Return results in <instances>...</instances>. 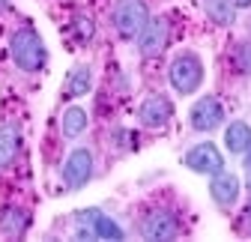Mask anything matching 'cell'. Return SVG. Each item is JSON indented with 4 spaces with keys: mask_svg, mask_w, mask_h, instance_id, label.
<instances>
[{
    "mask_svg": "<svg viewBox=\"0 0 251 242\" xmlns=\"http://www.w3.org/2000/svg\"><path fill=\"white\" fill-rule=\"evenodd\" d=\"M9 54H12L15 66H18L21 72H42L45 63H48L45 42H42V36H39L30 24H21L15 33H12Z\"/></svg>",
    "mask_w": 251,
    "mask_h": 242,
    "instance_id": "cell-1",
    "label": "cell"
},
{
    "mask_svg": "<svg viewBox=\"0 0 251 242\" xmlns=\"http://www.w3.org/2000/svg\"><path fill=\"white\" fill-rule=\"evenodd\" d=\"M150 21V9H147V0H117L114 9H111V27L123 39H132L138 36L141 30Z\"/></svg>",
    "mask_w": 251,
    "mask_h": 242,
    "instance_id": "cell-2",
    "label": "cell"
},
{
    "mask_svg": "<svg viewBox=\"0 0 251 242\" xmlns=\"http://www.w3.org/2000/svg\"><path fill=\"white\" fill-rule=\"evenodd\" d=\"M171 84L176 93L182 96H192L195 90L203 84V63H201V57L195 51H182L174 57V63H171Z\"/></svg>",
    "mask_w": 251,
    "mask_h": 242,
    "instance_id": "cell-3",
    "label": "cell"
},
{
    "mask_svg": "<svg viewBox=\"0 0 251 242\" xmlns=\"http://www.w3.org/2000/svg\"><path fill=\"white\" fill-rule=\"evenodd\" d=\"M138 230H141L144 239H176L182 233V221H179V216L174 213V209L155 206L141 218Z\"/></svg>",
    "mask_w": 251,
    "mask_h": 242,
    "instance_id": "cell-4",
    "label": "cell"
},
{
    "mask_svg": "<svg viewBox=\"0 0 251 242\" xmlns=\"http://www.w3.org/2000/svg\"><path fill=\"white\" fill-rule=\"evenodd\" d=\"M78 236L81 239H123L126 233L111 216L99 213V209H81L78 213Z\"/></svg>",
    "mask_w": 251,
    "mask_h": 242,
    "instance_id": "cell-5",
    "label": "cell"
},
{
    "mask_svg": "<svg viewBox=\"0 0 251 242\" xmlns=\"http://www.w3.org/2000/svg\"><path fill=\"white\" fill-rule=\"evenodd\" d=\"M168 39H171V21L162 15V18H150L147 27L138 33V54L144 60H152L159 57L165 48H168Z\"/></svg>",
    "mask_w": 251,
    "mask_h": 242,
    "instance_id": "cell-6",
    "label": "cell"
},
{
    "mask_svg": "<svg viewBox=\"0 0 251 242\" xmlns=\"http://www.w3.org/2000/svg\"><path fill=\"white\" fill-rule=\"evenodd\" d=\"M171 120H174V105H171V99L162 96V93L147 96V99L141 102V108H138V123H141L144 129L159 132V129H165V126L171 123Z\"/></svg>",
    "mask_w": 251,
    "mask_h": 242,
    "instance_id": "cell-7",
    "label": "cell"
},
{
    "mask_svg": "<svg viewBox=\"0 0 251 242\" xmlns=\"http://www.w3.org/2000/svg\"><path fill=\"white\" fill-rule=\"evenodd\" d=\"M90 179H93V153L87 146H78L63 165V183H66V189L75 192V189H84Z\"/></svg>",
    "mask_w": 251,
    "mask_h": 242,
    "instance_id": "cell-8",
    "label": "cell"
},
{
    "mask_svg": "<svg viewBox=\"0 0 251 242\" xmlns=\"http://www.w3.org/2000/svg\"><path fill=\"white\" fill-rule=\"evenodd\" d=\"M225 120V108L222 102H218L215 96H203L192 105V111H188V126H192L195 132H212L222 126Z\"/></svg>",
    "mask_w": 251,
    "mask_h": 242,
    "instance_id": "cell-9",
    "label": "cell"
},
{
    "mask_svg": "<svg viewBox=\"0 0 251 242\" xmlns=\"http://www.w3.org/2000/svg\"><path fill=\"white\" fill-rule=\"evenodd\" d=\"M182 162H185V168H192L195 173H209V176H215V173H222V170H225V159H222V153H218V146L209 144V141L195 144V146L185 153Z\"/></svg>",
    "mask_w": 251,
    "mask_h": 242,
    "instance_id": "cell-10",
    "label": "cell"
},
{
    "mask_svg": "<svg viewBox=\"0 0 251 242\" xmlns=\"http://www.w3.org/2000/svg\"><path fill=\"white\" fill-rule=\"evenodd\" d=\"M209 197L215 200V206L230 209V206L239 200V179H236L233 173H227V170L215 173L212 183H209Z\"/></svg>",
    "mask_w": 251,
    "mask_h": 242,
    "instance_id": "cell-11",
    "label": "cell"
},
{
    "mask_svg": "<svg viewBox=\"0 0 251 242\" xmlns=\"http://www.w3.org/2000/svg\"><path fill=\"white\" fill-rule=\"evenodd\" d=\"M90 87H93V69H90L87 63H81V66H75V69L66 75V81H63V90H60V96L69 102V99L87 96V93H90Z\"/></svg>",
    "mask_w": 251,
    "mask_h": 242,
    "instance_id": "cell-12",
    "label": "cell"
},
{
    "mask_svg": "<svg viewBox=\"0 0 251 242\" xmlns=\"http://www.w3.org/2000/svg\"><path fill=\"white\" fill-rule=\"evenodd\" d=\"M21 149V129L15 123L0 126V168H9Z\"/></svg>",
    "mask_w": 251,
    "mask_h": 242,
    "instance_id": "cell-13",
    "label": "cell"
},
{
    "mask_svg": "<svg viewBox=\"0 0 251 242\" xmlns=\"http://www.w3.org/2000/svg\"><path fill=\"white\" fill-rule=\"evenodd\" d=\"M225 144L233 156H242L251 149V126L245 120H233V123L225 129Z\"/></svg>",
    "mask_w": 251,
    "mask_h": 242,
    "instance_id": "cell-14",
    "label": "cell"
},
{
    "mask_svg": "<svg viewBox=\"0 0 251 242\" xmlns=\"http://www.w3.org/2000/svg\"><path fill=\"white\" fill-rule=\"evenodd\" d=\"M27 227H30L27 209H21V206H6L3 213H0V233H6V236H21V233H27Z\"/></svg>",
    "mask_w": 251,
    "mask_h": 242,
    "instance_id": "cell-15",
    "label": "cell"
},
{
    "mask_svg": "<svg viewBox=\"0 0 251 242\" xmlns=\"http://www.w3.org/2000/svg\"><path fill=\"white\" fill-rule=\"evenodd\" d=\"M203 12L212 24L218 27H230L236 21V6L233 0H203Z\"/></svg>",
    "mask_w": 251,
    "mask_h": 242,
    "instance_id": "cell-16",
    "label": "cell"
},
{
    "mask_svg": "<svg viewBox=\"0 0 251 242\" xmlns=\"http://www.w3.org/2000/svg\"><path fill=\"white\" fill-rule=\"evenodd\" d=\"M60 129H63V135H66V138H78L87 129V111L78 108V105L66 108V111H63V120H60Z\"/></svg>",
    "mask_w": 251,
    "mask_h": 242,
    "instance_id": "cell-17",
    "label": "cell"
},
{
    "mask_svg": "<svg viewBox=\"0 0 251 242\" xmlns=\"http://www.w3.org/2000/svg\"><path fill=\"white\" fill-rule=\"evenodd\" d=\"M230 66L239 75H251V42H239L230 51Z\"/></svg>",
    "mask_w": 251,
    "mask_h": 242,
    "instance_id": "cell-18",
    "label": "cell"
},
{
    "mask_svg": "<svg viewBox=\"0 0 251 242\" xmlns=\"http://www.w3.org/2000/svg\"><path fill=\"white\" fill-rule=\"evenodd\" d=\"M69 36H72L75 45H87L93 36H96V27H93L90 18H75V21L69 24Z\"/></svg>",
    "mask_w": 251,
    "mask_h": 242,
    "instance_id": "cell-19",
    "label": "cell"
},
{
    "mask_svg": "<svg viewBox=\"0 0 251 242\" xmlns=\"http://www.w3.org/2000/svg\"><path fill=\"white\" fill-rule=\"evenodd\" d=\"M242 230H251V206L242 213Z\"/></svg>",
    "mask_w": 251,
    "mask_h": 242,
    "instance_id": "cell-20",
    "label": "cell"
},
{
    "mask_svg": "<svg viewBox=\"0 0 251 242\" xmlns=\"http://www.w3.org/2000/svg\"><path fill=\"white\" fill-rule=\"evenodd\" d=\"M245 183H248V192H251V159L245 162Z\"/></svg>",
    "mask_w": 251,
    "mask_h": 242,
    "instance_id": "cell-21",
    "label": "cell"
},
{
    "mask_svg": "<svg viewBox=\"0 0 251 242\" xmlns=\"http://www.w3.org/2000/svg\"><path fill=\"white\" fill-rule=\"evenodd\" d=\"M233 6H236V9H248V6H251V0H233Z\"/></svg>",
    "mask_w": 251,
    "mask_h": 242,
    "instance_id": "cell-22",
    "label": "cell"
}]
</instances>
